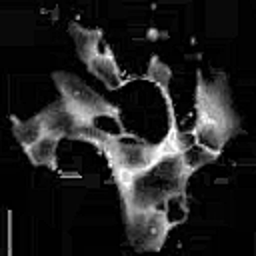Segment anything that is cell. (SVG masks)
Listing matches in <instances>:
<instances>
[{"label":"cell","instance_id":"obj_2","mask_svg":"<svg viewBox=\"0 0 256 256\" xmlns=\"http://www.w3.org/2000/svg\"><path fill=\"white\" fill-rule=\"evenodd\" d=\"M102 150L110 160L116 182H124L152 166L162 156L164 144H148L136 136L122 134L118 138H110Z\"/></svg>","mask_w":256,"mask_h":256},{"label":"cell","instance_id":"obj_7","mask_svg":"<svg viewBox=\"0 0 256 256\" xmlns=\"http://www.w3.org/2000/svg\"><path fill=\"white\" fill-rule=\"evenodd\" d=\"M58 136L46 134L44 138H40L36 144H32L30 148H26V156L30 158L32 164L36 166H52L56 160V152H58Z\"/></svg>","mask_w":256,"mask_h":256},{"label":"cell","instance_id":"obj_5","mask_svg":"<svg viewBox=\"0 0 256 256\" xmlns=\"http://www.w3.org/2000/svg\"><path fill=\"white\" fill-rule=\"evenodd\" d=\"M86 66H88L90 74L96 76L110 90H118L120 86H124V76H122V72H120V68H118L112 52L88 56L86 58Z\"/></svg>","mask_w":256,"mask_h":256},{"label":"cell","instance_id":"obj_6","mask_svg":"<svg viewBox=\"0 0 256 256\" xmlns=\"http://www.w3.org/2000/svg\"><path fill=\"white\" fill-rule=\"evenodd\" d=\"M14 134H16V140L20 142V146H22L24 150L30 148L32 144H36L40 138H44V136L48 134L42 114H36L34 118L16 122V124H14Z\"/></svg>","mask_w":256,"mask_h":256},{"label":"cell","instance_id":"obj_4","mask_svg":"<svg viewBox=\"0 0 256 256\" xmlns=\"http://www.w3.org/2000/svg\"><path fill=\"white\" fill-rule=\"evenodd\" d=\"M168 220L162 210H136L128 212L130 242L140 250H154L162 246L168 234Z\"/></svg>","mask_w":256,"mask_h":256},{"label":"cell","instance_id":"obj_3","mask_svg":"<svg viewBox=\"0 0 256 256\" xmlns=\"http://www.w3.org/2000/svg\"><path fill=\"white\" fill-rule=\"evenodd\" d=\"M56 82H58V88H60V94H62V102L82 122H90L100 114L116 112L98 92H94L80 78L70 76V74H60Z\"/></svg>","mask_w":256,"mask_h":256},{"label":"cell","instance_id":"obj_1","mask_svg":"<svg viewBox=\"0 0 256 256\" xmlns=\"http://www.w3.org/2000/svg\"><path fill=\"white\" fill-rule=\"evenodd\" d=\"M188 174L190 172L186 170L178 148V134H170V138L164 140L162 156L152 166L124 182H118L126 210H162L170 198L184 192Z\"/></svg>","mask_w":256,"mask_h":256}]
</instances>
